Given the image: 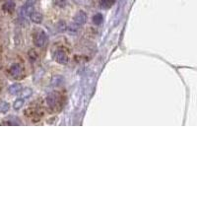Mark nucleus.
I'll use <instances>...</instances> for the list:
<instances>
[{"mask_svg": "<svg viewBox=\"0 0 197 197\" xmlns=\"http://www.w3.org/2000/svg\"><path fill=\"white\" fill-rule=\"evenodd\" d=\"M34 44L37 47H44L47 44V34L44 31L42 30H38L37 32H34Z\"/></svg>", "mask_w": 197, "mask_h": 197, "instance_id": "1", "label": "nucleus"}, {"mask_svg": "<svg viewBox=\"0 0 197 197\" xmlns=\"http://www.w3.org/2000/svg\"><path fill=\"white\" fill-rule=\"evenodd\" d=\"M52 57H53V59L56 61L57 63H59V64H62V65L67 64L68 61H69L68 55L66 54V52L63 49H56L55 51H53Z\"/></svg>", "mask_w": 197, "mask_h": 197, "instance_id": "2", "label": "nucleus"}, {"mask_svg": "<svg viewBox=\"0 0 197 197\" xmlns=\"http://www.w3.org/2000/svg\"><path fill=\"white\" fill-rule=\"evenodd\" d=\"M10 75H11L13 78L15 79H19V78H22L23 77V67L21 66L20 64H18V63H14V64L11 65V67H10Z\"/></svg>", "mask_w": 197, "mask_h": 197, "instance_id": "3", "label": "nucleus"}, {"mask_svg": "<svg viewBox=\"0 0 197 197\" xmlns=\"http://www.w3.org/2000/svg\"><path fill=\"white\" fill-rule=\"evenodd\" d=\"M87 22V15L84 11H78L73 18V23L77 26H83Z\"/></svg>", "mask_w": 197, "mask_h": 197, "instance_id": "4", "label": "nucleus"}, {"mask_svg": "<svg viewBox=\"0 0 197 197\" xmlns=\"http://www.w3.org/2000/svg\"><path fill=\"white\" fill-rule=\"evenodd\" d=\"M57 96L55 93H50L49 95H47L46 97V103L50 108H55L57 106Z\"/></svg>", "mask_w": 197, "mask_h": 197, "instance_id": "5", "label": "nucleus"}, {"mask_svg": "<svg viewBox=\"0 0 197 197\" xmlns=\"http://www.w3.org/2000/svg\"><path fill=\"white\" fill-rule=\"evenodd\" d=\"M30 19L33 23L34 24H42V20H44V16L41 12L39 11H34L32 14L30 15Z\"/></svg>", "mask_w": 197, "mask_h": 197, "instance_id": "6", "label": "nucleus"}, {"mask_svg": "<svg viewBox=\"0 0 197 197\" xmlns=\"http://www.w3.org/2000/svg\"><path fill=\"white\" fill-rule=\"evenodd\" d=\"M15 7H16V5L13 0H7V1L3 4V6H2V9H3V11L7 12V13H13L15 10Z\"/></svg>", "mask_w": 197, "mask_h": 197, "instance_id": "7", "label": "nucleus"}, {"mask_svg": "<svg viewBox=\"0 0 197 197\" xmlns=\"http://www.w3.org/2000/svg\"><path fill=\"white\" fill-rule=\"evenodd\" d=\"M8 92L11 95H17L20 92H22V85L20 83H14L8 88Z\"/></svg>", "mask_w": 197, "mask_h": 197, "instance_id": "8", "label": "nucleus"}, {"mask_svg": "<svg viewBox=\"0 0 197 197\" xmlns=\"http://www.w3.org/2000/svg\"><path fill=\"white\" fill-rule=\"evenodd\" d=\"M64 83V78H63V76L61 75H54L52 77V80H51V85L54 87H58L60 86V85H62Z\"/></svg>", "mask_w": 197, "mask_h": 197, "instance_id": "9", "label": "nucleus"}, {"mask_svg": "<svg viewBox=\"0 0 197 197\" xmlns=\"http://www.w3.org/2000/svg\"><path fill=\"white\" fill-rule=\"evenodd\" d=\"M114 4V0H101L100 6L102 9H110Z\"/></svg>", "mask_w": 197, "mask_h": 197, "instance_id": "10", "label": "nucleus"}, {"mask_svg": "<svg viewBox=\"0 0 197 197\" xmlns=\"http://www.w3.org/2000/svg\"><path fill=\"white\" fill-rule=\"evenodd\" d=\"M93 23L95 24V25H97V26H98V25H101V24L103 23V15L101 14V13H97V14H95L94 16H93Z\"/></svg>", "mask_w": 197, "mask_h": 197, "instance_id": "11", "label": "nucleus"}, {"mask_svg": "<svg viewBox=\"0 0 197 197\" xmlns=\"http://www.w3.org/2000/svg\"><path fill=\"white\" fill-rule=\"evenodd\" d=\"M24 103H25V101H24V98H17V100H16L15 102H14V103H13V108H14V110H20V108L24 106Z\"/></svg>", "mask_w": 197, "mask_h": 197, "instance_id": "12", "label": "nucleus"}, {"mask_svg": "<svg viewBox=\"0 0 197 197\" xmlns=\"http://www.w3.org/2000/svg\"><path fill=\"white\" fill-rule=\"evenodd\" d=\"M10 110V105L6 102H1L0 103V113H6L8 110Z\"/></svg>", "mask_w": 197, "mask_h": 197, "instance_id": "13", "label": "nucleus"}, {"mask_svg": "<svg viewBox=\"0 0 197 197\" xmlns=\"http://www.w3.org/2000/svg\"><path fill=\"white\" fill-rule=\"evenodd\" d=\"M66 29H67V25H66V23L64 21L60 20L59 22L56 24V30L58 32H64Z\"/></svg>", "mask_w": 197, "mask_h": 197, "instance_id": "14", "label": "nucleus"}, {"mask_svg": "<svg viewBox=\"0 0 197 197\" xmlns=\"http://www.w3.org/2000/svg\"><path fill=\"white\" fill-rule=\"evenodd\" d=\"M53 4L59 8H65L68 5V2L66 0H53Z\"/></svg>", "mask_w": 197, "mask_h": 197, "instance_id": "15", "label": "nucleus"}, {"mask_svg": "<svg viewBox=\"0 0 197 197\" xmlns=\"http://www.w3.org/2000/svg\"><path fill=\"white\" fill-rule=\"evenodd\" d=\"M8 124L18 125V124H21V120L19 118L15 117V116H10V117H8Z\"/></svg>", "mask_w": 197, "mask_h": 197, "instance_id": "16", "label": "nucleus"}, {"mask_svg": "<svg viewBox=\"0 0 197 197\" xmlns=\"http://www.w3.org/2000/svg\"><path fill=\"white\" fill-rule=\"evenodd\" d=\"M32 94H33V91L30 88H26V89L22 90V98H29L31 97Z\"/></svg>", "mask_w": 197, "mask_h": 197, "instance_id": "17", "label": "nucleus"}, {"mask_svg": "<svg viewBox=\"0 0 197 197\" xmlns=\"http://www.w3.org/2000/svg\"><path fill=\"white\" fill-rule=\"evenodd\" d=\"M29 56H30V58L32 60H36L37 59V57H38V55H37V53H36V51L34 50H30L29 51Z\"/></svg>", "mask_w": 197, "mask_h": 197, "instance_id": "18", "label": "nucleus"}, {"mask_svg": "<svg viewBox=\"0 0 197 197\" xmlns=\"http://www.w3.org/2000/svg\"><path fill=\"white\" fill-rule=\"evenodd\" d=\"M37 2H38V0H26V3L25 4L30 5V6H34Z\"/></svg>", "mask_w": 197, "mask_h": 197, "instance_id": "19", "label": "nucleus"}]
</instances>
